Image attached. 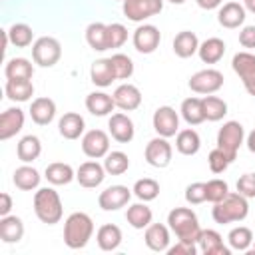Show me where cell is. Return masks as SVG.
Masks as SVG:
<instances>
[{"label":"cell","mask_w":255,"mask_h":255,"mask_svg":"<svg viewBox=\"0 0 255 255\" xmlns=\"http://www.w3.org/2000/svg\"><path fill=\"white\" fill-rule=\"evenodd\" d=\"M253 239H255L253 237V231L249 227H243V225L233 227L229 231V235H227V243L235 251H247L253 245Z\"/></svg>","instance_id":"f35d334b"},{"label":"cell","mask_w":255,"mask_h":255,"mask_svg":"<svg viewBox=\"0 0 255 255\" xmlns=\"http://www.w3.org/2000/svg\"><path fill=\"white\" fill-rule=\"evenodd\" d=\"M185 201L189 205H199L203 201H207V189H205V183L203 181H195V183H189L185 187Z\"/></svg>","instance_id":"7dc6e473"},{"label":"cell","mask_w":255,"mask_h":255,"mask_svg":"<svg viewBox=\"0 0 255 255\" xmlns=\"http://www.w3.org/2000/svg\"><path fill=\"white\" fill-rule=\"evenodd\" d=\"M44 177L52 183V185H68L72 179H76V171L72 169V165L62 163V161H54L46 167Z\"/></svg>","instance_id":"f546056e"},{"label":"cell","mask_w":255,"mask_h":255,"mask_svg":"<svg viewBox=\"0 0 255 255\" xmlns=\"http://www.w3.org/2000/svg\"><path fill=\"white\" fill-rule=\"evenodd\" d=\"M237 191L247 199L255 197V173H243L237 179Z\"/></svg>","instance_id":"681fc988"},{"label":"cell","mask_w":255,"mask_h":255,"mask_svg":"<svg viewBox=\"0 0 255 255\" xmlns=\"http://www.w3.org/2000/svg\"><path fill=\"white\" fill-rule=\"evenodd\" d=\"M12 181H14V185L18 189L32 191V189H36L40 185V173L32 165H20V167H16V171L12 175Z\"/></svg>","instance_id":"4dcf8cb0"},{"label":"cell","mask_w":255,"mask_h":255,"mask_svg":"<svg viewBox=\"0 0 255 255\" xmlns=\"http://www.w3.org/2000/svg\"><path fill=\"white\" fill-rule=\"evenodd\" d=\"M207 163H209V169H211L213 173H223V171L229 167L231 159H229L219 147H215V149L209 151V155H207Z\"/></svg>","instance_id":"c3c4849f"},{"label":"cell","mask_w":255,"mask_h":255,"mask_svg":"<svg viewBox=\"0 0 255 255\" xmlns=\"http://www.w3.org/2000/svg\"><path fill=\"white\" fill-rule=\"evenodd\" d=\"M16 153H18V159L20 161H24V163H30V161H34V159H38L40 157V153H42V143H40V139L36 137V135H24L20 141H18V145H16Z\"/></svg>","instance_id":"836d02e7"},{"label":"cell","mask_w":255,"mask_h":255,"mask_svg":"<svg viewBox=\"0 0 255 255\" xmlns=\"http://www.w3.org/2000/svg\"><path fill=\"white\" fill-rule=\"evenodd\" d=\"M84 128H86V122L80 114L76 112H68L60 118L58 122V131L62 137L66 139H78L82 133H84Z\"/></svg>","instance_id":"cb8c5ba5"},{"label":"cell","mask_w":255,"mask_h":255,"mask_svg":"<svg viewBox=\"0 0 255 255\" xmlns=\"http://www.w3.org/2000/svg\"><path fill=\"white\" fill-rule=\"evenodd\" d=\"M231 68L243 80L245 76L255 72V54H251V52H237L233 56V60H231Z\"/></svg>","instance_id":"7bdbcfd3"},{"label":"cell","mask_w":255,"mask_h":255,"mask_svg":"<svg viewBox=\"0 0 255 255\" xmlns=\"http://www.w3.org/2000/svg\"><path fill=\"white\" fill-rule=\"evenodd\" d=\"M4 74H6V80H32L34 68L26 58H12L6 62Z\"/></svg>","instance_id":"d590c367"},{"label":"cell","mask_w":255,"mask_h":255,"mask_svg":"<svg viewBox=\"0 0 255 255\" xmlns=\"http://www.w3.org/2000/svg\"><path fill=\"white\" fill-rule=\"evenodd\" d=\"M82 151L92 157L100 159L110 153V135L104 129H90L82 137Z\"/></svg>","instance_id":"8fae6325"},{"label":"cell","mask_w":255,"mask_h":255,"mask_svg":"<svg viewBox=\"0 0 255 255\" xmlns=\"http://www.w3.org/2000/svg\"><path fill=\"white\" fill-rule=\"evenodd\" d=\"M126 219H128V223H129L133 229H145V227L151 223L153 213H151V209L145 205V201H143V203H133V205L128 207Z\"/></svg>","instance_id":"e575fe53"},{"label":"cell","mask_w":255,"mask_h":255,"mask_svg":"<svg viewBox=\"0 0 255 255\" xmlns=\"http://www.w3.org/2000/svg\"><path fill=\"white\" fill-rule=\"evenodd\" d=\"M201 147V139H199V133L191 128L187 129H181L177 131L175 135V149L181 153V155H195Z\"/></svg>","instance_id":"f1b7e54d"},{"label":"cell","mask_w":255,"mask_h":255,"mask_svg":"<svg viewBox=\"0 0 255 255\" xmlns=\"http://www.w3.org/2000/svg\"><path fill=\"white\" fill-rule=\"evenodd\" d=\"M195 2L203 10H213V8H219L223 4V0H195Z\"/></svg>","instance_id":"11a10c76"},{"label":"cell","mask_w":255,"mask_h":255,"mask_svg":"<svg viewBox=\"0 0 255 255\" xmlns=\"http://www.w3.org/2000/svg\"><path fill=\"white\" fill-rule=\"evenodd\" d=\"M6 32H8V38H10V44H14L16 48H26V46H30L32 40H34L32 28H30L28 24H24V22L12 24Z\"/></svg>","instance_id":"ab89813d"},{"label":"cell","mask_w":255,"mask_h":255,"mask_svg":"<svg viewBox=\"0 0 255 255\" xmlns=\"http://www.w3.org/2000/svg\"><path fill=\"white\" fill-rule=\"evenodd\" d=\"M161 42L159 28L153 24H141L133 30V48L139 54H151Z\"/></svg>","instance_id":"4fadbf2b"},{"label":"cell","mask_w":255,"mask_h":255,"mask_svg":"<svg viewBox=\"0 0 255 255\" xmlns=\"http://www.w3.org/2000/svg\"><path fill=\"white\" fill-rule=\"evenodd\" d=\"M128 40V30L124 24L120 22H112L108 24V48H122Z\"/></svg>","instance_id":"f6af8a7d"},{"label":"cell","mask_w":255,"mask_h":255,"mask_svg":"<svg viewBox=\"0 0 255 255\" xmlns=\"http://www.w3.org/2000/svg\"><path fill=\"white\" fill-rule=\"evenodd\" d=\"M94 235V221L84 211H74L64 223V243L70 249H82Z\"/></svg>","instance_id":"6da1fadb"},{"label":"cell","mask_w":255,"mask_h":255,"mask_svg":"<svg viewBox=\"0 0 255 255\" xmlns=\"http://www.w3.org/2000/svg\"><path fill=\"white\" fill-rule=\"evenodd\" d=\"M96 241H98V247L102 251H116L122 243V229L114 223H106L98 229Z\"/></svg>","instance_id":"4316f807"},{"label":"cell","mask_w":255,"mask_h":255,"mask_svg":"<svg viewBox=\"0 0 255 255\" xmlns=\"http://www.w3.org/2000/svg\"><path fill=\"white\" fill-rule=\"evenodd\" d=\"M223 74L219 72V70H215V68H205V70H199V72H195L191 78H189V82H187V86H189V90L191 92H195V94H205V96H209V94H215V92H219L221 88H223Z\"/></svg>","instance_id":"52a82bcc"},{"label":"cell","mask_w":255,"mask_h":255,"mask_svg":"<svg viewBox=\"0 0 255 255\" xmlns=\"http://www.w3.org/2000/svg\"><path fill=\"white\" fill-rule=\"evenodd\" d=\"M90 80L98 86V88H108L112 86L116 78V70H114V64H112V58H100L92 64L90 68Z\"/></svg>","instance_id":"44dd1931"},{"label":"cell","mask_w":255,"mask_h":255,"mask_svg":"<svg viewBox=\"0 0 255 255\" xmlns=\"http://www.w3.org/2000/svg\"><path fill=\"white\" fill-rule=\"evenodd\" d=\"M245 143H247V149H249L251 153H255V129L247 135V141H245Z\"/></svg>","instance_id":"9f6ffc18"},{"label":"cell","mask_w":255,"mask_h":255,"mask_svg":"<svg viewBox=\"0 0 255 255\" xmlns=\"http://www.w3.org/2000/svg\"><path fill=\"white\" fill-rule=\"evenodd\" d=\"M4 92L12 102H28L34 96V84L30 80H6Z\"/></svg>","instance_id":"1f68e13d"},{"label":"cell","mask_w":255,"mask_h":255,"mask_svg":"<svg viewBox=\"0 0 255 255\" xmlns=\"http://www.w3.org/2000/svg\"><path fill=\"white\" fill-rule=\"evenodd\" d=\"M34 213L36 217L46 223V225H56L62 215H64V209H62V199L58 195L56 189L52 187H42L34 193Z\"/></svg>","instance_id":"277c9868"},{"label":"cell","mask_w":255,"mask_h":255,"mask_svg":"<svg viewBox=\"0 0 255 255\" xmlns=\"http://www.w3.org/2000/svg\"><path fill=\"white\" fill-rule=\"evenodd\" d=\"M181 118L189 124V126H199L201 122H205V114H203V104L201 98H185L181 102Z\"/></svg>","instance_id":"8d00e7d4"},{"label":"cell","mask_w":255,"mask_h":255,"mask_svg":"<svg viewBox=\"0 0 255 255\" xmlns=\"http://www.w3.org/2000/svg\"><path fill=\"white\" fill-rule=\"evenodd\" d=\"M24 237V221L16 215L0 217V239L4 243H18Z\"/></svg>","instance_id":"d4e9b609"},{"label":"cell","mask_w":255,"mask_h":255,"mask_svg":"<svg viewBox=\"0 0 255 255\" xmlns=\"http://www.w3.org/2000/svg\"><path fill=\"white\" fill-rule=\"evenodd\" d=\"M124 14L131 22H143L163 10V0H124Z\"/></svg>","instance_id":"ba28073f"},{"label":"cell","mask_w":255,"mask_h":255,"mask_svg":"<svg viewBox=\"0 0 255 255\" xmlns=\"http://www.w3.org/2000/svg\"><path fill=\"white\" fill-rule=\"evenodd\" d=\"M217 22L227 30L243 26V22H245V6L239 4V2H225L223 6H219Z\"/></svg>","instance_id":"d6986e66"},{"label":"cell","mask_w":255,"mask_h":255,"mask_svg":"<svg viewBox=\"0 0 255 255\" xmlns=\"http://www.w3.org/2000/svg\"><path fill=\"white\" fill-rule=\"evenodd\" d=\"M153 129L157 131V135L161 137H173L179 131V116L171 106H161L153 112L151 118Z\"/></svg>","instance_id":"30bf717a"},{"label":"cell","mask_w":255,"mask_h":255,"mask_svg":"<svg viewBox=\"0 0 255 255\" xmlns=\"http://www.w3.org/2000/svg\"><path fill=\"white\" fill-rule=\"evenodd\" d=\"M108 128H110L112 137H114L116 141H120V143H129V141L133 139V133H135L133 122H131V118H128V116L122 114V112L110 116Z\"/></svg>","instance_id":"5bb4252c"},{"label":"cell","mask_w":255,"mask_h":255,"mask_svg":"<svg viewBox=\"0 0 255 255\" xmlns=\"http://www.w3.org/2000/svg\"><path fill=\"white\" fill-rule=\"evenodd\" d=\"M243 6H245L249 12H253V14H255V0H243Z\"/></svg>","instance_id":"6f0895ef"},{"label":"cell","mask_w":255,"mask_h":255,"mask_svg":"<svg viewBox=\"0 0 255 255\" xmlns=\"http://www.w3.org/2000/svg\"><path fill=\"white\" fill-rule=\"evenodd\" d=\"M199 58L203 64H217L223 54H225V42L221 38H207L199 44V50H197Z\"/></svg>","instance_id":"83f0119b"},{"label":"cell","mask_w":255,"mask_h":255,"mask_svg":"<svg viewBox=\"0 0 255 255\" xmlns=\"http://www.w3.org/2000/svg\"><path fill=\"white\" fill-rule=\"evenodd\" d=\"M169 2H171V4H183L185 0H169Z\"/></svg>","instance_id":"680465c9"},{"label":"cell","mask_w":255,"mask_h":255,"mask_svg":"<svg viewBox=\"0 0 255 255\" xmlns=\"http://www.w3.org/2000/svg\"><path fill=\"white\" fill-rule=\"evenodd\" d=\"M201 104H203V114H205V120L207 122H219L225 118L227 114V104L225 100L217 98V96H205L201 98Z\"/></svg>","instance_id":"74e56055"},{"label":"cell","mask_w":255,"mask_h":255,"mask_svg":"<svg viewBox=\"0 0 255 255\" xmlns=\"http://www.w3.org/2000/svg\"><path fill=\"white\" fill-rule=\"evenodd\" d=\"M145 161L151 165V167H167L171 163V155H173V149H171V143L167 141V137H153L147 141L145 145Z\"/></svg>","instance_id":"9c48e42d"},{"label":"cell","mask_w":255,"mask_h":255,"mask_svg":"<svg viewBox=\"0 0 255 255\" xmlns=\"http://www.w3.org/2000/svg\"><path fill=\"white\" fill-rule=\"evenodd\" d=\"M86 42L90 44L92 50L96 52H106L108 48V24L102 22H92L86 28Z\"/></svg>","instance_id":"d6a6232c"},{"label":"cell","mask_w":255,"mask_h":255,"mask_svg":"<svg viewBox=\"0 0 255 255\" xmlns=\"http://www.w3.org/2000/svg\"><path fill=\"white\" fill-rule=\"evenodd\" d=\"M30 118L38 126H48L56 118V104L50 98H36L30 104Z\"/></svg>","instance_id":"7402d4cb"},{"label":"cell","mask_w":255,"mask_h":255,"mask_svg":"<svg viewBox=\"0 0 255 255\" xmlns=\"http://www.w3.org/2000/svg\"><path fill=\"white\" fill-rule=\"evenodd\" d=\"M122 2H124V0H122Z\"/></svg>","instance_id":"94428289"},{"label":"cell","mask_w":255,"mask_h":255,"mask_svg":"<svg viewBox=\"0 0 255 255\" xmlns=\"http://www.w3.org/2000/svg\"><path fill=\"white\" fill-rule=\"evenodd\" d=\"M243 139H245V129H243V126H241L239 122H235V120L225 122V124L219 128V131H217V147H219L231 161H235L237 151H239Z\"/></svg>","instance_id":"5b68a950"},{"label":"cell","mask_w":255,"mask_h":255,"mask_svg":"<svg viewBox=\"0 0 255 255\" xmlns=\"http://www.w3.org/2000/svg\"><path fill=\"white\" fill-rule=\"evenodd\" d=\"M112 64H114V70H116V78L118 80H129L131 74H133V62L129 56L126 54H114L112 56Z\"/></svg>","instance_id":"ee69618b"},{"label":"cell","mask_w":255,"mask_h":255,"mask_svg":"<svg viewBox=\"0 0 255 255\" xmlns=\"http://www.w3.org/2000/svg\"><path fill=\"white\" fill-rule=\"evenodd\" d=\"M10 209H12V197L4 191V193H0V217L10 215Z\"/></svg>","instance_id":"f5cc1de1"},{"label":"cell","mask_w":255,"mask_h":255,"mask_svg":"<svg viewBox=\"0 0 255 255\" xmlns=\"http://www.w3.org/2000/svg\"><path fill=\"white\" fill-rule=\"evenodd\" d=\"M197 247L195 243H185V241H177L173 247H167L169 255H195Z\"/></svg>","instance_id":"f907efd6"},{"label":"cell","mask_w":255,"mask_h":255,"mask_svg":"<svg viewBox=\"0 0 255 255\" xmlns=\"http://www.w3.org/2000/svg\"><path fill=\"white\" fill-rule=\"evenodd\" d=\"M112 96H114L116 108H120L124 112H133V110H137L141 106V92L133 84H122V86H118Z\"/></svg>","instance_id":"9a60e30c"},{"label":"cell","mask_w":255,"mask_h":255,"mask_svg":"<svg viewBox=\"0 0 255 255\" xmlns=\"http://www.w3.org/2000/svg\"><path fill=\"white\" fill-rule=\"evenodd\" d=\"M129 167V157L124 151H110L104 159V169L110 175H122Z\"/></svg>","instance_id":"60d3db41"},{"label":"cell","mask_w":255,"mask_h":255,"mask_svg":"<svg viewBox=\"0 0 255 255\" xmlns=\"http://www.w3.org/2000/svg\"><path fill=\"white\" fill-rule=\"evenodd\" d=\"M241 82H243L247 94H249V96H255V72H251L249 76H245Z\"/></svg>","instance_id":"db71d44e"},{"label":"cell","mask_w":255,"mask_h":255,"mask_svg":"<svg viewBox=\"0 0 255 255\" xmlns=\"http://www.w3.org/2000/svg\"><path fill=\"white\" fill-rule=\"evenodd\" d=\"M239 44L243 48H255V26H243L239 32Z\"/></svg>","instance_id":"816d5d0a"},{"label":"cell","mask_w":255,"mask_h":255,"mask_svg":"<svg viewBox=\"0 0 255 255\" xmlns=\"http://www.w3.org/2000/svg\"><path fill=\"white\" fill-rule=\"evenodd\" d=\"M86 108H88V112L92 116L104 118V116H108V114L114 112L116 102H114V96H110L106 92H92L86 98Z\"/></svg>","instance_id":"603a6c76"},{"label":"cell","mask_w":255,"mask_h":255,"mask_svg":"<svg viewBox=\"0 0 255 255\" xmlns=\"http://www.w3.org/2000/svg\"><path fill=\"white\" fill-rule=\"evenodd\" d=\"M133 195L141 201H153L157 195H159V183L151 177H143V179H137L133 183Z\"/></svg>","instance_id":"b9f144b4"},{"label":"cell","mask_w":255,"mask_h":255,"mask_svg":"<svg viewBox=\"0 0 255 255\" xmlns=\"http://www.w3.org/2000/svg\"><path fill=\"white\" fill-rule=\"evenodd\" d=\"M197 245L203 255H229L231 253V247L223 243V237L215 229H201Z\"/></svg>","instance_id":"e0dca14e"},{"label":"cell","mask_w":255,"mask_h":255,"mask_svg":"<svg viewBox=\"0 0 255 255\" xmlns=\"http://www.w3.org/2000/svg\"><path fill=\"white\" fill-rule=\"evenodd\" d=\"M143 241H145L147 249H151L155 253L167 251V247H169V229L163 223H149L145 227Z\"/></svg>","instance_id":"ffe728a7"},{"label":"cell","mask_w":255,"mask_h":255,"mask_svg":"<svg viewBox=\"0 0 255 255\" xmlns=\"http://www.w3.org/2000/svg\"><path fill=\"white\" fill-rule=\"evenodd\" d=\"M24 128V112L20 108H8L0 116V139L6 141L14 137Z\"/></svg>","instance_id":"ac0fdd59"},{"label":"cell","mask_w":255,"mask_h":255,"mask_svg":"<svg viewBox=\"0 0 255 255\" xmlns=\"http://www.w3.org/2000/svg\"><path fill=\"white\" fill-rule=\"evenodd\" d=\"M129 199H131V189H128L126 185H110L98 195V205L104 211H118L126 207Z\"/></svg>","instance_id":"7c38bea8"},{"label":"cell","mask_w":255,"mask_h":255,"mask_svg":"<svg viewBox=\"0 0 255 255\" xmlns=\"http://www.w3.org/2000/svg\"><path fill=\"white\" fill-rule=\"evenodd\" d=\"M104 177H106V169H104V165L98 163V161H84V163L76 169V179H78V183H80L82 187H88V189L102 185Z\"/></svg>","instance_id":"2e32d148"},{"label":"cell","mask_w":255,"mask_h":255,"mask_svg":"<svg viewBox=\"0 0 255 255\" xmlns=\"http://www.w3.org/2000/svg\"><path fill=\"white\" fill-rule=\"evenodd\" d=\"M167 225H169V229L177 235L179 241L195 243V245H197L201 227H199L197 215H195L189 207H175V209H171V211L167 213Z\"/></svg>","instance_id":"3957f363"},{"label":"cell","mask_w":255,"mask_h":255,"mask_svg":"<svg viewBox=\"0 0 255 255\" xmlns=\"http://www.w3.org/2000/svg\"><path fill=\"white\" fill-rule=\"evenodd\" d=\"M62 58V46L52 36H42L32 44V60L42 68H52Z\"/></svg>","instance_id":"8992f818"},{"label":"cell","mask_w":255,"mask_h":255,"mask_svg":"<svg viewBox=\"0 0 255 255\" xmlns=\"http://www.w3.org/2000/svg\"><path fill=\"white\" fill-rule=\"evenodd\" d=\"M199 50V40L191 30H181L173 38V52L177 58H191Z\"/></svg>","instance_id":"484cf974"},{"label":"cell","mask_w":255,"mask_h":255,"mask_svg":"<svg viewBox=\"0 0 255 255\" xmlns=\"http://www.w3.org/2000/svg\"><path fill=\"white\" fill-rule=\"evenodd\" d=\"M205 189H207V201H211V203L221 201L229 193V185L223 179H209L205 183Z\"/></svg>","instance_id":"bcb514c9"},{"label":"cell","mask_w":255,"mask_h":255,"mask_svg":"<svg viewBox=\"0 0 255 255\" xmlns=\"http://www.w3.org/2000/svg\"><path fill=\"white\" fill-rule=\"evenodd\" d=\"M251 253H253V255H255V239H253V251H251Z\"/></svg>","instance_id":"91938a15"},{"label":"cell","mask_w":255,"mask_h":255,"mask_svg":"<svg viewBox=\"0 0 255 255\" xmlns=\"http://www.w3.org/2000/svg\"><path fill=\"white\" fill-rule=\"evenodd\" d=\"M247 215H249V203H247V197H243L239 191L237 193L229 191L221 201L213 203V209H211V217L219 225L243 221Z\"/></svg>","instance_id":"7a4b0ae2"}]
</instances>
